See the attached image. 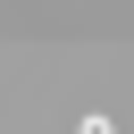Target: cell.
<instances>
[{
	"label": "cell",
	"instance_id": "6da1fadb",
	"mask_svg": "<svg viewBox=\"0 0 134 134\" xmlns=\"http://www.w3.org/2000/svg\"><path fill=\"white\" fill-rule=\"evenodd\" d=\"M84 134H117V126H109V117H84Z\"/></svg>",
	"mask_w": 134,
	"mask_h": 134
}]
</instances>
